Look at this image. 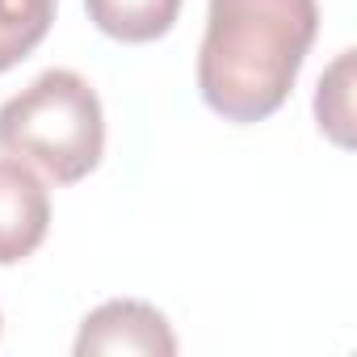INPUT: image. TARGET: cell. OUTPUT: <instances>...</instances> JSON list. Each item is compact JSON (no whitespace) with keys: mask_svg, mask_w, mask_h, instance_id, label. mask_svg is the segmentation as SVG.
<instances>
[{"mask_svg":"<svg viewBox=\"0 0 357 357\" xmlns=\"http://www.w3.org/2000/svg\"><path fill=\"white\" fill-rule=\"evenodd\" d=\"M0 151L34 164L55 185H72L101 164L105 118L84 76L68 68L43 72L0 105Z\"/></svg>","mask_w":357,"mask_h":357,"instance_id":"cell-2","label":"cell"},{"mask_svg":"<svg viewBox=\"0 0 357 357\" xmlns=\"http://www.w3.org/2000/svg\"><path fill=\"white\" fill-rule=\"evenodd\" d=\"M315 30V0H211L198 51L202 101L227 122H261L278 114Z\"/></svg>","mask_w":357,"mask_h":357,"instance_id":"cell-1","label":"cell"},{"mask_svg":"<svg viewBox=\"0 0 357 357\" xmlns=\"http://www.w3.org/2000/svg\"><path fill=\"white\" fill-rule=\"evenodd\" d=\"M101 34L118 43H151L172 30L181 0H84Z\"/></svg>","mask_w":357,"mask_h":357,"instance_id":"cell-5","label":"cell"},{"mask_svg":"<svg viewBox=\"0 0 357 357\" xmlns=\"http://www.w3.org/2000/svg\"><path fill=\"white\" fill-rule=\"evenodd\" d=\"M55 0H0V72L17 68L51 30Z\"/></svg>","mask_w":357,"mask_h":357,"instance_id":"cell-6","label":"cell"},{"mask_svg":"<svg viewBox=\"0 0 357 357\" xmlns=\"http://www.w3.org/2000/svg\"><path fill=\"white\" fill-rule=\"evenodd\" d=\"M349 68H353V51H344L332 72L319 80V93H315V114H319V126L349 147Z\"/></svg>","mask_w":357,"mask_h":357,"instance_id":"cell-7","label":"cell"},{"mask_svg":"<svg viewBox=\"0 0 357 357\" xmlns=\"http://www.w3.org/2000/svg\"><path fill=\"white\" fill-rule=\"evenodd\" d=\"M97 353H143V357H172L176 336L168 319L139 298H114L101 303L76 336V357H97Z\"/></svg>","mask_w":357,"mask_h":357,"instance_id":"cell-3","label":"cell"},{"mask_svg":"<svg viewBox=\"0 0 357 357\" xmlns=\"http://www.w3.org/2000/svg\"><path fill=\"white\" fill-rule=\"evenodd\" d=\"M51 227V198L47 185L22 164L0 160V265L26 261Z\"/></svg>","mask_w":357,"mask_h":357,"instance_id":"cell-4","label":"cell"}]
</instances>
